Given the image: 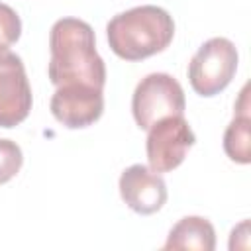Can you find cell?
<instances>
[{
    "instance_id": "cell-9",
    "label": "cell",
    "mask_w": 251,
    "mask_h": 251,
    "mask_svg": "<svg viewBox=\"0 0 251 251\" xmlns=\"http://www.w3.org/2000/svg\"><path fill=\"white\" fill-rule=\"evenodd\" d=\"M216 247V231L214 226L200 216H186L178 220L173 229L169 231V237L163 245V249L178 251V249H196V251H214Z\"/></svg>"
},
{
    "instance_id": "cell-4",
    "label": "cell",
    "mask_w": 251,
    "mask_h": 251,
    "mask_svg": "<svg viewBox=\"0 0 251 251\" xmlns=\"http://www.w3.org/2000/svg\"><path fill=\"white\" fill-rule=\"evenodd\" d=\"M237 69V49L226 37H212L188 63V80L196 94L214 96L224 90Z\"/></svg>"
},
{
    "instance_id": "cell-6",
    "label": "cell",
    "mask_w": 251,
    "mask_h": 251,
    "mask_svg": "<svg viewBox=\"0 0 251 251\" xmlns=\"http://www.w3.org/2000/svg\"><path fill=\"white\" fill-rule=\"evenodd\" d=\"M31 110V86L20 55L0 47V127L22 124Z\"/></svg>"
},
{
    "instance_id": "cell-2",
    "label": "cell",
    "mask_w": 251,
    "mask_h": 251,
    "mask_svg": "<svg viewBox=\"0 0 251 251\" xmlns=\"http://www.w3.org/2000/svg\"><path fill=\"white\" fill-rule=\"evenodd\" d=\"M110 49L126 61H141L169 47L175 35L171 14L159 6L147 4L114 16L108 25Z\"/></svg>"
},
{
    "instance_id": "cell-8",
    "label": "cell",
    "mask_w": 251,
    "mask_h": 251,
    "mask_svg": "<svg viewBox=\"0 0 251 251\" xmlns=\"http://www.w3.org/2000/svg\"><path fill=\"white\" fill-rule=\"evenodd\" d=\"M120 194L133 212L149 216L159 212L167 202V184L159 173L137 163L122 173Z\"/></svg>"
},
{
    "instance_id": "cell-10",
    "label": "cell",
    "mask_w": 251,
    "mask_h": 251,
    "mask_svg": "<svg viewBox=\"0 0 251 251\" xmlns=\"http://www.w3.org/2000/svg\"><path fill=\"white\" fill-rule=\"evenodd\" d=\"M226 155L241 165L251 161V118L249 114H235L224 133Z\"/></svg>"
},
{
    "instance_id": "cell-12",
    "label": "cell",
    "mask_w": 251,
    "mask_h": 251,
    "mask_svg": "<svg viewBox=\"0 0 251 251\" xmlns=\"http://www.w3.org/2000/svg\"><path fill=\"white\" fill-rule=\"evenodd\" d=\"M22 35V20L14 8L0 2V47H10Z\"/></svg>"
},
{
    "instance_id": "cell-3",
    "label": "cell",
    "mask_w": 251,
    "mask_h": 251,
    "mask_svg": "<svg viewBox=\"0 0 251 251\" xmlns=\"http://www.w3.org/2000/svg\"><path fill=\"white\" fill-rule=\"evenodd\" d=\"M186 108L180 82L167 73H151L143 76L131 98V112L141 129H149L167 116H182Z\"/></svg>"
},
{
    "instance_id": "cell-5",
    "label": "cell",
    "mask_w": 251,
    "mask_h": 251,
    "mask_svg": "<svg viewBox=\"0 0 251 251\" xmlns=\"http://www.w3.org/2000/svg\"><path fill=\"white\" fill-rule=\"evenodd\" d=\"M194 141L196 135L184 116H167L155 122L149 127L145 143L149 169L155 173H171L184 161Z\"/></svg>"
},
{
    "instance_id": "cell-11",
    "label": "cell",
    "mask_w": 251,
    "mask_h": 251,
    "mask_svg": "<svg viewBox=\"0 0 251 251\" xmlns=\"http://www.w3.org/2000/svg\"><path fill=\"white\" fill-rule=\"evenodd\" d=\"M22 163L24 155L20 145L12 139H0V184L14 178L22 169Z\"/></svg>"
},
{
    "instance_id": "cell-7",
    "label": "cell",
    "mask_w": 251,
    "mask_h": 251,
    "mask_svg": "<svg viewBox=\"0 0 251 251\" xmlns=\"http://www.w3.org/2000/svg\"><path fill=\"white\" fill-rule=\"evenodd\" d=\"M104 112V94L88 84L57 86L51 96V114L65 127L76 129L94 124Z\"/></svg>"
},
{
    "instance_id": "cell-1",
    "label": "cell",
    "mask_w": 251,
    "mask_h": 251,
    "mask_svg": "<svg viewBox=\"0 0 251 251\" xmlns=\"http://www.w3.org/2000/svg\"><path fill=\"white\" fill-rule=\"evenodd\" d=\"M49 80L55 86L88 84L104 88L106 65L96 51L92 27L78 18H61L49 33Z\"/></svg>"
}]
</instances>
